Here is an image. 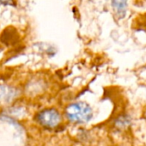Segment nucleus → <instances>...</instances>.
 Instances as JSON below:
<instances>
[{
    "label": "nucleus",
    "instance_id": "7ed1b4c3",
    "mask_svg": "<svg viewBox=\"0 0 146 146\" xmlns=\"http://www.w3.org/2000/svg\"><path fill=\"white\" fill-rule=\"evenodd\" d=\"M17 96L16 89L6 85H0V103L10 102Z\"/></svg>",
    "mask_w": 146,
    "mask_h": 146
},
{
    "label": "nucleus",
    "instance_id": "20e7f679",
    "mask_svg": "<svg viewBox=\"0 0 146 146\" xmlns=\"http://www.w3.org/2000/svg\"><path fill=\"white\" fill-rule=\"evenodd\" d=\"M112 6L116 15L122 18L126 13L127 0H112Z\"/></svg>",
    "mask_w": 146,
    "mask_h": 146
},
{
    "label": "nucleus",
    "instance_id": "f257e3e1",
    "mask_svg": "<svg viewBox=\"0 0 146 146\" xmlns=\"http://www.w3.org/2000/svg\"><path fill=\"white\" fill-rule=\"evenodd\" d=\"M65 115L69 120L75 123H87L92 119L93 111L85 102H75L69 105L65 109Z\"/></svg>",
    "mask_w": 146,
    "mask_h": 146
},
{
    "label": "nucleus",
    "instance_id": "f03ea898",
    "mask_svg": "<svg viewBox=\"0 0 146 146\" xmlns=\"http://www.w3.org/2000/svg\"><path fill=\"white\" fill-rule=\"evenodd\" d=\"M35 119L43 127L54 128L61 122V115L56 109L47 108L39 112L36 114Z\"/></svg>",
    "mask_w": 146,
    "mask_h": 146
}]
</instances>
